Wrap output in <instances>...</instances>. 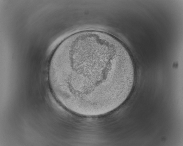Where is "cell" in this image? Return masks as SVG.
Here are the masks:
<instances>
[{
	"mask_svg": "<svg viewBox=\"0 0 183 146\" xmlns=\"http://www.w3.org/2000/svg\"><path fill=\"white\" fill-rule=\"evenodd\" d=\"M134 67L127 49L114 37L85 33L56 49L48 77L62 105L78 114L96 116L114 110L126 100L134 84Z\"/></svg>",
	"mask_w": 183,
	"mask_h": 146,
	"instance_id": "cell-1",
	"label": "cell"
}]
</instances>
